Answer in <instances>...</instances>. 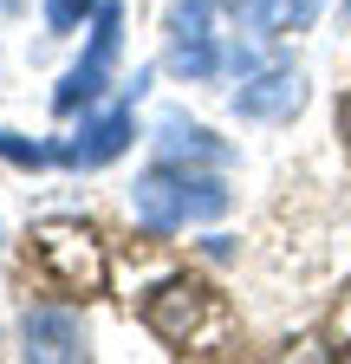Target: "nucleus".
<instances>
[{
	"mask_svg": "<svg viewBox=\"0 0 351 364\" xmlns=\"http://www.w3.org/2000/svg\"><path fill=\"white\" fill-rule=\"evenodd\" d=\"M156 150H163V163H208V169H222V163H228V144H215L202 124H183V117H169V124H163Z\"/></svg>",
	"mask_w": 351,
	"mask_h": 364,
	"instance_id": "8",
	"label": "nucleus"
},
{
	"mask_svg": "<svg viewBox=\"0 0 351 364\" xmlns=\"http://www.w3.org/2000/svg\"><path fill=\"white\" fill-rule=\"evenodd\" d=\"M92 7H98V0H46V26H53V33H72Z\"/></svg>",
	"mask_w": 351,
	"mask_h": 364,
	"instance_id": "14",
	"label": "nucleus"
},
{
	"mask_svg": "<svg viewBox=\"0 0 351 364\" xmlns=\"http://www.w3.org/2000/svg\"><path fill=\"white\" fill-rule=\"evenodd\" d=\"M345 14H351V0H345Z\"/></svg>",
	"mask_w": 351,
	"mask_h": 364,
	"instance_id": "17",
	"label": "nucleus"
},
{
	"mask_svg": "<svg viewBox=\"0 0 351 364\" xmlns=\"http://www.w3.org/2000/svg\"><path fill=\"white\" fill-rule=\"evenodd\" d=\"M117 46H124V7H117V0H104V7H98V26H92V46H85V59H78V65L59 78V91H53V111H59V117H78V111H92V105L104 98Z\"/></svg>",
	"mask_w": 351,
	"mask_h": 364,
	"instance_id": "2",
	"label": "nucleus"
},
{
	"mask_svg": "<svg viewBox=\"0 0 351 364\" xmlns=\"http://www.w3.org/2000/svg\"><path fill=\"white\" fill-rule=\"evenodd\" d=\"M130 208H137V221L150 228V235H169V228H183L189 221V169H144L137 176V189H130Z\"/></svg>",
	"mask_w": 351,
	"mask_h": 364,
	"instance_id": "4",
	"label": "nucleus"
},
{
	"mask_svg": "<svg viewBox=\"0 0 351 364\" xmlns=\"http://www.w3.org/2000/svg\"><path fill=\"white\" fill-rule=\"evenodd\" d=\"M345 351H351V345H345Z\"/></svg>",
	"mask_w": 351,
	"mask_h": 364,
	"instance_id": "18",
	"label": "nucleus"
},
{
	"mask_svg": "<svg viewBox=\"0 0 351 364\" xmlns=\"http://www.w3.org/2000/svg\"><path fill=\"white\" fill-rule=\"evenodd\" d=\"M0 156H7L14 169H46V163H59V150L33 144V136H20V130H0Z\"/></svg>",
	"mask_w": 351,
	"mask_h": 364,
	"instance_id": "10",
	"label": "nucleus"
},
{
	"mask_svg": "<svg viewBox=\"0 0 351 364\" xmlns=\"http://www.w3.org/2000/svg\"><path fill=\"white\" fill-rule=\"evenodd\" d=\"M338 124H345V130H351V98H345V105H338Z\"/></svg>",
	"mask_w": 351,
	"mask_h": 364,
	"instance_id": "16",
	"label": "nucleus"
},
{
	"mask_svg": "<svg viewBox=\"0 0 351 364\" xmlns=\"http://www.w3.org/2000/svg\"><path fill=\"white\" fill-rule=\"evenodd\" d=\"M215 65H222V59H215L208 39H176V53H169V72L176 78H208Z\"/></svg>",
	"mask_w": 351,
	"mask_h": 364,
	"instance_id": "9",
	"label": "nucleus"
},
{
	"mask_svg": "<svg viewBox=\"0 0 351 364\" xmlns=\"http://www.w3.org/2000/svg\"><path fill=\"white\" fill-rule=\"evenodd\" d=\"M33 260L46 267L65 293H85V299L104 293V280H111V260H104L98 235L85 221H39L33 228Z\"/></svg>",
	"mask_w": 351,
	"mask_h": 364,
	"instance_id": "1",
	"label": "nucleus"
},
{
	"mask_svg": "<svg viewBox=\"0 0 351 364\" xmlns=\"http://www.w3.org/2000/svg\"><path fill=\"white\" fill-rule=\"evenodd\" d=\"M124 144H130V111L111 105V111H98V117H85V130L72 136V144H59V163H65V169H98V163L124 156Z\"/></svg>",
	"mask_w": 351,
	"mask_h": 364,
	"instance_id": "6",
	"label": "nucleus"
},
{
	"mask_svg": "<svg viewBox=\"0 0 351 364\" xmlns=\"http://www.w3.org/2000/svg\"><path fill=\"white\" fill-rule=\"evenodd\" d=\"M234 111L254 117V124H286V117L306 111V78H299L293 65L254 72V78H241V91H234Z\"/></svg>",
	"mask_w": 351,
	"mask_h": 364,
	"instance_id": "5",
	"label": "nucleus"
},
{
	"mask_svg": "<svg viewBox=\"0 0 351 364\" xmlns=\"http://www.w3.org/2000/svg\"><path fill=\"white\" fill-rule=\"evenodd\" d=\"M208 318H222V312H215V299H208L202 280H163V287L144 299V326H150L163 345H176V351H189V345L202 338Z\"/></svg>",
	"mask_w": 351,
	"mask_h": 364,
	"instance_id": "3",
	"label": "nucleus"
},
{
	"mask_svg": "<svg viewBox=\"0 0 351 364\" xmlns=\"http://www.w3.org/2000/svg\"><path fill=\"white\" fill-rule=\"evenodd\" d=\"M228 72L234 78H254L260 72V53H254V46H234V53H228Z\"/></svg>",
	"mask_w": 351,
	"mask_h": 364,
	"instance_id": "15",
	"label": "nucleus"
},
{
	"mask_svg": "<svg viewBox=\"0 0 351 364\" xmlns=\"http://www.w3.org/2000/svg\"><path fill=\"white\" fill-rule=\"evenodd\" d=\"M222 7H228L234 20H247L254 33H274V26H280V0H222Z\"/></svg>",
	"mask_w": 351,
	"mask_h": 364,
	"instance_id": "13",
	"label": "nucleus"
},
{
	"mask_svg": "<svg viewBox=\"0 0 351 364\" xmlns=\"http://www.w3.org/2000/svg\"><path fill=\"white\" fill-rule=\"evenodd\" d=\"M208 14H215V0H176L169 7V39H208Z\"/></svg>",
	"mask_w": 351,
	"mask_h": 364,
	"instance_id": "11",
	"label": "nucleus"
},
{
	"mask_svg": "<svg viewBox=\"0 0 351 364\" xmlns=\"http://www.w3.org/2000/svg\"><path fill=\"white\" fill-rule=\"evenodd\" d=\"M26 358H46V364H78L85 358V326L78 312H59V306H39L26 312Z\"/></svg>",
	"mask_w": 351,
	"mask_h": 364,
	"instance_id": "7",
	"label": "nucleus"
},
{
	"mask_svg": "<svg viewBox=\"0 0 351 364\" xmlns=\"http://www.w3.org/2000/svg\"><path fill=\"white\" fill-rule=\"evenodd\" d=\"M222 208H228V189H222V182H215V176H189V215L195 221H215Z\"/></svg>",
	"mask_w": 351,
	"mask_h": 364,
	"instance_id": "12",
	"label": "nucleus"
}]
</instances>
